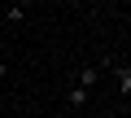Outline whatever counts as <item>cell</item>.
I'll return each mask as SVG.
<instances>
[{"instance_id":"obj_3","label":"cell","mask_w":131,"mask_h":118,"mask_svg":"<svg viewBox=\"0 0 131 118\" xmlns=\"http://www.w3.org/2000/svg\"><path fill=\"white\" fill-rule=\"evenodd\" d=\"M66 101H70L74 109H83V105L92 101V92H83V88H70V96H66Z\"/></svg>"},{"instance_id":"obj_5","label":"cell","mask_w":131,"mask_h":118,"mask_svg":"<svg viewBox=\"0 0 131 118\" xmlns=\"http://www.w3.org/2000/svg\"><path fill=\"white\" fill-rule=\"evenodd\" d=\"M5 52H9V44H5V35H0V61H5Z\"/></svg>"},{"instance_id":"obj_6","label":"cell","mask_w":131,"mask_h":118,"mask_svg":"<svg viewBox=\"0 0 131 118\" xmlns=\"http://www.w3.org/2000/svg\"><path fill=\"white\" fill-rule=\"evenodd\" d=\"M5 74H9V61H0V79H5Z\"/></svg>"},{"instance_id":"obj_1","label":"cell","mask_w":131,"mask_h":118,"mask_svg":"<svg viewBox=\"0 0 131 118\" xmlns=\"http://www.w3.org/2000/svg\"><path fill=\"white\" fill-rule=\"evenodd\" d=\"M101 70H114V83H118V92H127V96H131V66H127V61H105Z\"/></svg>"},{"instance_id":"obj_4","label":"cell","mask_w":131,"mask_h":118,"mask_svg":"<svg viewBox=\"0 0 131 118\" xmlns=\"http://www.w3.org/2000/svg\"><path fill=\"white\" fill-rule=\"evenodd\" d=\"M5 22H26V5H9L5 9Z\"/></svg>"},{"instance_id":"obj_2","label":"cell","mask_w":131,"mask_h":118,"mask_svg":"<svg viewBox=\"0 0 131 118\" xmlns=\"http://www.w3.org/2000/svg\"><path fill=\"white\" fill-rule=\"evenodd\" d=\"M74 83H79L83 92H92V88L101 83V66H79V70H74Z\"/></svg>"}]
</instances>
